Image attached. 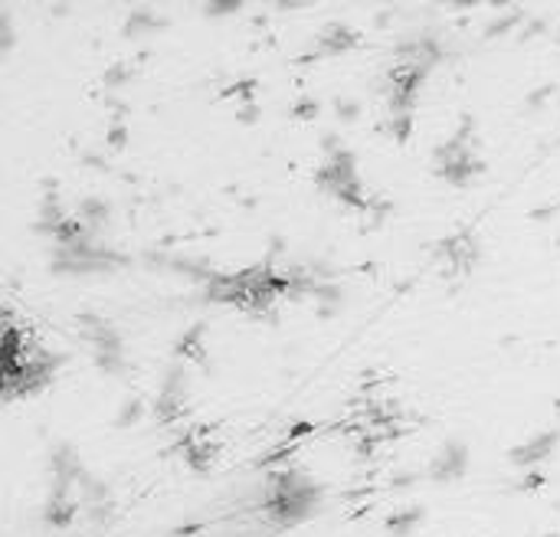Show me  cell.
<instances>
[{"instance_id":"ba28073f","label":"cell","mask_w":560,"mask_h":537,"mask_svg":"<svg viewBox=\"0 0 560 537\" xmlns=\"http://www.w3.org/2000/svg\"><path fill=\"white\" fill-rule=\"evenodd\" d=\"M180 456H184V463H187V469L190 472H210L213 466H217V446L203 436V433H187L184 440H180Z\"/></svg>"},{"instance_id":"e0dca14e","label":"cell","mask_w":560,"mask_h":537,"mask_svg":"<svg viewBox=\"0 0 560 537\" xmlns=\"http://www.w3.org/2000/svg\"><path fill=\"white\" fill-rule=\"evenodd\" d=\"M131 75H135V69H131L128 62L115 59V62L102 72V85H105V89H121V85L131 82Z\"/></svg>"},{"instance_id":"d4e9b609","label":"cell","mask_w":560,"mask_h":537,"mask_svg":"<svg viewBox=\"0 0 560 537\" xmlns=\"http://www.w3.org/2000/svg\"><path fill=\"white\" fill-rule=\"evenodd\" d=\"M551 95H555V85H545V89H538V92H532V95L525 98V108H532V112H535V108H541Z\"/></svg>"},{"instance_id":"9c48e42d","label":"cell","mask_w":560,"mask_h":537,"mask_svg":"<svg viewBox=\"0 0 560 537\" xmlns=\"http://www.w3.org/2000/svg\"><path fill=\"white\" fill-rule=\"evenodd\" d=\"M112 203L105 200V197H95V194H89V197H82L79 203H75V217L82 220V226L92 233V236H98L102 240V233L108 230V223H112Z\"/></svg>"},{"instance_id":"ac0fdd59","label":"cell","mask_w":560,"mask_h":537,"mask_svg":"<svg viewBox=\"0 0 560 537\" xmlns=\"http://www.w3.org/2000/svg\"><path fill=\"white\" fill-rule=\"evenodd\" d=\"M413 121H417V115H387V121H384V128H387V135L394 138V141H410V135H413Z\"/></svg>"},{"instance_id":"3957f363","label":"cell","mask_w":560,"mask_h":537,"mask_svg":"<svg viewBox=\"0 0 560 537\" xmlns=\"http://www.w3.org/2000/svg\"><path fill=\"white\" fill-rule=\"evenodd\" d=\"M315 184H318V190H325L328 197H335L348 210L368 213L374 203V197L364 190V180L358 174V157L348 144L335 154H325V161L315 171Z\"/></svg>"},{"instance_id":"52a82bcc","label":"cell","mask_w":560,"mask_h":537,"mask_svg":"<svg viewBox=\"0 0 560 537\" xmlns=\"http://www.w3.org/2000/svg\"><path fill=\"white\" fill-rule=\"evenodd\" d=\"M361 43V33L348 23H328L322 26V33L315 36V56H341V52H351L354 46Z\"/></svg>"},{"instance_id":"30bf717a","label":"cell","mask_w":560,"mask_h":537,"mask_svg":"<svg viewBox=\"0 0 560 537\" xmlns=\"http://www.w3.org/2000/svg\"><path fill=\"white\" fill-rule=\"evenodd\" d=\"M164 23H167V20H164L161 13H154L151 7H135V10L125 16V23H121V36L141 39V36H148V33H158Z\"/></svg>"},{"instance_id":"5bb4252c","label":"cell","mask_w":560,"mask_h":537,"mask_svg":"<svg viewBox=\"0 0 560 537\" xmlns=\"http://www.w3.org/2000/svg\"><path fill=\"white\" fill-rule=\"evenodd\" d=\"M423 525V509L420 505H410V509H397L390 518H387V532L394 537L413 535L417 528Z\"/></svg>"},{"instance_id":"2e32d148","label":"cell","mask_w":560,"mask_h":537,"mask_svg":"<svg viewBox=\"0 0 560 537\" xmlns=\"http://www.w3.org/2000/svg\"><path fill=\"white\" fill-rule=\"evenodd\" d=\"M141 417H144V400H138V397H128V400L121 404V410L115 413V427H118V430L138 427V423H141Z\"/></svg>"},{"instance_id":"603a6c76","label":"cell","mask_w":560,"mask_h":537,"mask_svg":"<svg viewBox=\"0 0 560 537\" xmlns=\"http://www.w3.org/2000/svg\"><path fill=\"white\" fill-rule=\"evenodd\" d=\"M335 115H338V121H354L361 115V102L358 98H338L335 102Z\"/></svg>"},{"instance_id":"83f0119b","label":"cell","mask_w":560,"mask_h":537,"mask_svg":"<svg viewBox=\"0 0 560 537\" xmlns=\"http://www.w3.org/2000/svg\"><path fill=\"white\" fill-rule=\"evenodd\" d=\"M558 33H560V30H558Z\"/></svg>"},{"instance_id":"7402d4cb","label":"cell","mask_w":560,"mask_h":537,"mask_svg":"<svg viewBox=\"0 0 560 537\" xmlns=\"http://www.w3.org/2000/svg\"><path fill=\"white\" fill-rule=\"evenodd\" d=\"M128 125L121 121V118H112V125H108V131H105V138H108V144L115 148V151H121L125 144H128Z\"/></svg>"},{"instance_id":"d6986e66","label":"cell","mask_w":560,"mask_h":537,"mask_svg":"<svg viewBox=\"0 0 560 537\" xmlns=\"http://www.w3.org/2000/svg\"><path fill=\"white\" fill-rule=\"evenodd\" d=\"M243 10V0H207L203 3V16L210 20H220V16H233Z\"/></svg>"},{"instance_id":"6da1fadb","label":"cell","mask_w":560,"mask_h":537,"mask_svg":"<svg viewBox=\"0 0 560 537\" xmlns=\"http://www.w3.org/2000/svg\"><path fill=\"white\" fill-rule=\"evenodd\" d=\"M482 167L486 164L476 154V118L466 115L459 121V128L446 141L436 144V151H433V171L450 187H469L482 174Z\"/></svg>"},{"instance_id":"4316f807","label":"cell","mask_w":560,"mask_h":537,"mask_svg":"<svg viewBox=\"0 0 560 537\" xmlns=\"http://www.w3.org/2000/svg\"><path fill=\"white\" fill-rule=\"evenodd\" d=\"M417 482V476L413 472H400V476H394V489H410Z\"/></svg>"},{"instance_id":"cb8c5ba5","label":"cell","mask_w":560,"mask_h":537,"mask_svg":"<svg viewBox=\"0 0 560 537\" xmlns=\"http://www.w3.org/2000/svg\"><path fill=\"white\" fill-rule=\"evenodd\" d=\"M545 486H548V479H545V472H538V469H528L525 479L518 482L522 492H538V489H545Z\"/></svg>"},{"instance_id":"ffe728a7","label":"cell","mask_w":560,"mask_h":537,"mask_svg":"<svg viewBox=\"0 0 560 537\" xmlns=\"http://www.w3.org/2000/svg\"><path fill=\"white\" fill-rule=\"evenodd\" d=\"M318 112H322V102L312 95H302L292 102V118H299V121H312V118H318Z\"/></svg>"},{"instance_id":"8992f818","label":"cell","mask_w":560,"mask_h":537,"mask_svg":"<svg viewBox=\"0 0 560 537\" xmlns=\"http://www.w3.org/2000/svg\"><path fill=\"white\" fill-rule=\"evenodd\" d=\"M436 256L446 259V272H472L482 259V243L476 233H456L436 246Z\"/></svg>"},{"instance_id":"484cf974","label":"cell","mask_w":560,"mask_h":537,"mask_svg":"<svg viewBox=\"0 0 560 537\" xmlns=\"http://www.w3.org/2000/svg\"><path fill=\"white\" fill-rule=\"evenodd\" d=\"M236 121H240V125H256V121H259V105H256V102H246V105H240V112H236Z\"/></svg>"},{"instance_id":"8fae6325","label":"cell","mask_w":560,"mask_h":537,"mask_svg":"<svg viewBox=\"0 0 560 537\" xmlns=\"http://www.w3.org/2000/svg\"><path fill=\"white\" fill-rule=\"evenodd\" d=\"M203 335H207V325L203 322H197V325H190L177 341H174V354L177 358H184V364L187 361H197V364H207V351H203Z\"/></svg>"},{"instance_id":"9a60e30c","label":"cell","mask_w":560,"mask_h":537,"mask_svg":"<svg viewBox=\"0 0 560 537\" xmlns=\"http://www.w3.org/2000/svg\"><path fill=\"white\" fill-rule=\"evenodd\" d=\"M525 23H528V13H525V10H505L502 16H495V20L486 26V36L495 39V36H505V33H512V30H518V26H525Z\"/></svg>"},{"instance_id":"44dd1931","label":"cell","mask_w":560,"mask_h":537,"mask_svg":"<svg viewBox=\"0 0 560 537\" xmlns=\"http://www.w3.org/2000/svg\"><path fill=\"white\" fill-rule=\"evenodd\" d=\"M13 43H16V33H13V16H10V10H0V56H10Z\"/></svg>"},{"instance_id":"7a4b0ae2","label":"cell","mask_w":560,"mask_h":537,"mask_svg":"<svg viewBox=\"0 0 560 537\" xmlns=\"http://www.w3.org/2000/svg\"><path fill=\"white\" fill-rule=\"evenodd\" d=\"M75 335L89 348L92 364L105 377H125L128 374V351L121 331L98 312H79L75 315Z\"/></svg>"},{"instance_id":"5b68a950","label":"cell","mask_w":560,"mask_h":537,"mask_svg":"<svg viewBox=\"0 0 560 537\" xmlns=\"http://www.w3.org/2000/svg\"><path fill=\"white\" fill-rule=\"evenodd\" d=\"M560 446V430L558 427H551V430H538V433H532L525 443H518V446H512L509 450V459H512V466H518V469H538L541 463H548L555 453H558Z\"/></svg>"},{"instance_id":"4fadbf2b","label":"cell","mask_w":560,"mask_h":537,"mask_svg":"<svg viewBox=\"0 0 560 537\" xmlns=\"http://www.w3.org/2000/svg\"><path fill=\"white\" fill-rule=\"evenodd\" d=\"M158 394L174 397V400H187V364H184V361H174V364L164 371Z\"/></svg>"},{"instance_id":"7c38bea8","label":"cell","mask_w":560,"mask_h":537,"mask_svg":"<svg viewBox=\"0 0 560 537\" xmlns=\"http://www.w3.org/2000/svg\"><path fill=\"white\" fill-rule=\"evenodd\" d=\"M312 302H315V312H318L322 318H335V315L345 308V289H341L338 282H322V285L315 289Z\"/></svg>"},{"instance_id":"277c9868","label":"cell","mask_w":560,"mask_h":537,"mask_svg":"<svg viewBox=\"0 0 560 537\" xmlns=\"http://www.w3.org/2000/svg\"><path fill=\"white\" fill-rule=\"evenodd\" d=\"M469 463H472V450L463 443V440H450L436 450V456L430 459L427 466V479L436 482V486H446V482H459L466 479L469 472Z\"/></svg>"}]
</instances>
